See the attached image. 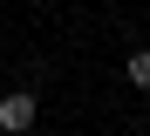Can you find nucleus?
<instances>
[{
    "mask_svg": "<svg viewBox=\"0 0 150 136\" xmlns=\"http://www.w3.org/2000/svg\"><path fill=\"white\" fill-rule=\"evenodd\" d=\"M34 116H41V102H34L28 89L0 95V129H7V136H28V129H34Z\"/></svg>",
    "mask_w": 150,
    "mask_h": 136,
    "instance_id": "obj_1",
    "label": "nucleus"
},
{
    "mask_svg": "<svg viewBox=\"0 0 150 136\" xmlns=\"http://www.w3.org/2000/svg\"><path fill=\"white\" fill-rule=\"evenodd\" d=\"M123 75H130V89H150V48H130V61H123Z\"/></svg>",
    "mask_w": 150,
    "mask_h": 136,
    "instance_id": "obj_2",
    "label": "nucleus"
}]
</instances>
